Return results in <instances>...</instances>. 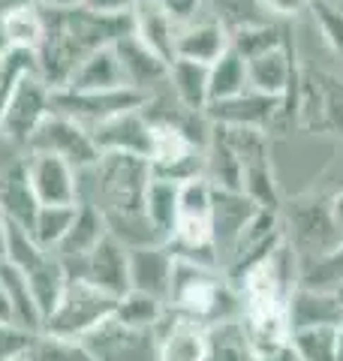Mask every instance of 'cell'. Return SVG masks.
I'll use <instances>...</instances> for the list:
<instances>
[{"instance_id": "cell-1", "label": "cell", "mask_w": 343, "mask_h": 361, "mask_svg": "<svg viewBox=\"0 0 343 361\" xmlns=\"http://www.w3.org/2000/svg\"><path fill=\"white\" fill-rule=\"evenodd\" d=\"M169 310H175L190 322H199L202 329H214L220 322L238 319L241 295L229 283L223 268L190 262V259H175Z\"/></svg>"}, {"instance_id": "cell-2", "label": "cell", "mask_w": 343, "mask_h": 361, "mask_svg": "<svg viewBox=\"0 0 343 361\" xmlns=\"http://www.w3.org/2000/svg\"><path fill=\"white\" fill-rule=\"evenodd\" d=\"M151 163L136 154H100V160L78 172V202H90L102 217L145 211V190L151 184Z\"/></svg>"}, {"instance_id": "cell-3", "label": "cell", "mask_w": 343, "mask_h": 361, "mask_svg": "<svg viewBox=\"0 0 343 361\" xmlns=\"http://www.w3.org/2000/svg\"><path fill=\"white\" fill-rule=\"evenodd\" d=\"M118 307V298L112 292L94 286L90 280L70 277L61 301L52 310V316L45 319L42 331L66 337V341H82L94 329H100L102 322H109Z\"/></svg>"}, {"instance_id": "cell-4", "label": "cell", "mask_w": 343, "mask_h": 361, "mask_svg": "<svg viewBox=\"0 0 343 361\" xmlns=\"http://www.w3.org/2000/svg\"><path fill=\"white\" fill-rule=\"evenodd\" d=\"M148 99L142 90L133 87H112V90H52V111H61V115L78 121L82 127L94 130L100 123H106L118 115H127V111L145 109Z\"/></svg>"}, {"instance_id": "cell-5", "label": "cell", "mask_w": 343, "mask_h": 361, "mask_svg": "<svg viewBox=\"0 0 343 361\" xmlns=\"http://www.w3.org/2000/svg\"><path fill=\"white\" fill-rule=\"evenodd\" d=\"M28 151L61 157V160L70 163L76 172H85V169H90L100 160V151L94 145L90 130L82 127L78 121L61 115V111H52V115L40 123V130L33 133Z\"/></svg>"}, {"instance_id": "cell-6", "label": "cell", "mask_w": 343, "mask_h": 361, "mask_svg": "<svg viewBox=\"0 0 343 361\" xmlns=\"http://www.w3.org/2000/svg\"><path fill=\"white\" fill-rule=\"evenodd\" d=\"M49 115H52V87L33 70L21 78L13 90V97H9L4 123H0V135L21 145V148H28L33 133L40 130V123Z\"/></svg>"}, {"instance_id": "cell-7", "label": "cell", "mask_w": 343, "mask_h": 361, "mask_svg": "<svg viewBox=\"0 0 343 361\" xmlns=\"http://www.w3.org/2000/svg\"><path fill=\"white\" fill-rule=\"evenodd\" d=\"M78 343L90 361H157L154 329H133V325L118 322L114 316Z\"/></svg>"}, {"instance_id": "cell-8", "label": "cell", "mask_w": 343, "mask_h": 361, "mask_svg": "<svg viewBox=\"0 0 343 361\" xmlns=\"http://www.w3.org/2000/svg\"><path fill=\"white\" fill-rule=\"evenodd\" d=\"M259 205L247 193L238 190H214L211 202V232H214V256L217 265L226 268V262L235 253L238 238L244 235L250 220L256 217Z\"/></svg>"}, {"instance_id": "cell-9", "label": "cell", "mask_w": 343, "mask_h": 361, "mask_svg": "<svg viewBox=\"0 0 343 361\" xmlns=\"http://www.w3.org/2000/svg\"><path fill=\"white\" fill-rule=\"evenodd\" d=\"M66 274L90 280L94 286L112 292L114 298H121L130 292V250L114 241L112 235H106L85 259L66 265Z\"/></svg>"}, {"instance_id": "cell-10", "label": "cell", "mask_w": 343, "mask_h": 361, "mask_svg": "<svg viewBox=\"0 0 343 361\" xmlns=\"http://www.w3.org/2000/svg\"><path fill=\"white\" fill-rule=\"evenodd\" d=\"M28 180L40 205H78V172L52 154L28 151Z\"/></svg>"}, {"instance_id": "cell-11", "label": "cell", "mask_w": 343, "mask_h": 361, "mask_svg": "<svg viewBox=\"0 0 343 361\" xmlns=\"http://www.w3.org/2000/svg\"><path fill=\"white\" fill-rule=\"evenodd\" d=\"M114 54H118V63H121L127 87L142 90L145 97H154L160 87H166L169 63L148 49L136 33H127V37H121L114 42Z\"/></svg>"}, {"instance_id": "cell-12", "label": "cell", "mask_w": 343, "mask_h": 361, "mask_svg": "<svg viewBox=\"0 0 343 361\" xmlns=\"http://www.w3.org/2000/svg\"><path fill=\"white\" fill-rule=\"evenodd\" d=\"M94 145L100 154H136V157H151V121H148L145 109L118 115L100 127L90 130Z\"/></svg>"}, {"instance_id": "cell-13", "label": "cell", "mask_w": 343, "mask_h": 361, "mask_svg": "<svg viewBox=\"0 0 343 361\" xmlns=\"http://www.w3.org/2000/svg\"><path fill=\"white\" fill-rule=\"evenodd\" d=\"M157 361H202L208 349V329L199 322H190L175 310L157 322Z\"/></svg>"}, {"instance_id": "cell-14", "label": "cell", "mask_w": 343, "mask_h": 361, "mask_svg": "<svg viewBox=\"0 0 343 361\" xmlns=\"http://www.w3.org/2000/svg\"><path fill=\"white\" fill-rule=\"evenodd\" d=\"M343 325V298L340 292L301 286L289 298V334L301 329H340Z\"/></svg>"}, {"instance_id": "cell-15", "label": "cell", "mask_w": 343, "mask_h": 361, "mask_svg": "<svg viewBox=\"0 0 343 361\" xmlns=\"http://www.w3.org/2000/svg\"><path fill=\"white\" fill-rule=\"evenodd\" d=\"M172 274H175V256H172L166 244L130 250V289L133 292H142V295H151L157 301L169 304Z\"/></svg>"}, {"instance_id": "cell-16", "label": "cell", "mask_w": 343, "mask_h": 361, "mask_svg": "<svg viewBox=\"0 0 343 361\" xmlns=\"http://www.w3.org/2000/svg\"><path fill=\"white\" fill-rule=\"evenodd\" d=\"M247 82H250V90L265 94V97L292 94V85L299 82V75H295L289 39H286L283 45H274V49H268V51L247 58Z\"/></svg>"}, {"instance_id": "cell-17", "label": "cell", "mask_w": 343, "mask_h": 361, "mask_svg": "<svg viewBox=\"0 0 343 361\" xmlns=\"http://www.w3.org/2000/svg\"><path fill=\"white\" fill-rule=\"evenodd\" d=\"M40 202L33 196V187L28 180V163L25 157H16L13 163L0 166V214L16 223L30 229L33 217H37Z\"/></svg>"}, {"instance_id": "cell-18", "label": "cell", "mask_w": 343, "mask_h": 361, "mask_svg": "<svg viewBox=\"0 0 343 361\" xmlns=\"http://www.w3.org/2000/svg\"><path fill=\"white\" fill-rule=\"evenodd\" d=\"M229 45L232 42H229V33L220 21H214L211 16H205V18L199 16L196 21H190V25H181L178 42H175V58L211 66Z\"/></svg>"}, {"instance_id": "cell-19", "label": "cell", "mask_w": 343, "mask_h": 361, "mask_svg": "<svg viewBox=\"0 0 343 361\" xmlns=\"http://www.w3.org/2000/svg\"><path fill=\"white\" fill-rule=\"evenodd\" d=\"M178 30H181V25H175V21H172L163 9L154 4V0H139V4H136V9H133V33L154 54H160L166 63L175 61Z\"/></svg>"}, {"instance_id": "cell-20", "label": "cell", "mask_w": 343, "mask_h": 361, "mask_svg": "<svg viewBox=\"0 0 343 361\" xmlns=\"http://www.w3.org/2000/svg\"><path fill=\"white\" fill-rule=\"evenodd\" d=\"M109 229H106V220H102L100 208H94L90 202H78L76 205V220L70 226V232L64 235V241L57 244L54 256L61 259L64 265H73L78 259H85L94 247L106 238Z\"/></svg>"}, {"instance_id": "cell-21", "label": "cell", "mask_w": 343, "mask_h": 361, "mask_svg": "<svg viewBox=\"0 0 343 361\" xmlns=\"http://www.w3.org/2000/svg\"><path fill=\"white\" fill-rule=\"evenodd\" d=\"M208 75H211V66L196 63V61H184V58H175L169 63V94L178 106H184L187 111H196V115H205V109L211 103V94H208Z\"/></svg>"}, {"instance_id": "cell-22", "label": "cell", "mask_w": 343, "mask_h": 361, "mask_svg": "<svg viewBox=\"0 0 343 361\" xmlns=\"http://www.w3.org/2000/svg\"><path fill=\"white\" fill-rule=\"evenodd\" d=\"M0 289H4V298L9 304V319H13L18 329L28 331H42V313L33 301L30 283L25 277V271L16 268L13 262H0Z\"/></svg>"}, {"instance_id": "cell-23", "label": "cell", "mask_w": 343, "mask_h": 361, "mask_svg": "<svg viewBox=\"0 0 343 361\" xmlns=\"http://www.w3.org/2000/svg\"><path fill=\"white\" fill-rule=\"evenodd\" d=\"M70 90H112V87H127L118 63V54H114V45L90 51L88 58H82V63L76 66V73L66 82Z\"/></svg>"}, {"instance_id": "cell-24", "label": "cell", "mask_w": 343, "mask_h": 361, "mask_svg": "<svg viewBox=\"0 0 343 361\" xmlns=\"http://www.w3.org/2000/svg\"><path fill=\"white\" fill-rule=\"evenodd\" d=\"M178 202H181V184L169 178H151V184L145 190V214L157 235L163 238V244L172 238L178 223Z\"/></svg>"}, {"instance_id": "cell-25", "label": "cell", "mask_w": 343, "mask_h": 361, "mask_svg": "<svg viewBox=\"0 0 343 361\" xmlns=\"http://www.w3.org/2000/svg\"><path fill=\"white\" fill-rule=\"evenodd\" d=\"M244 90H250L247 82V61L238 54L232 45L211 63V75H208V94L211 103H226V99L241 97ZM208 103V106H211Z\"/></svg>"}, {"instance_id": "cell-26", "label": "cell", "mask_w": 343, "mask_h": 361, "mask_svg": "<svg viewBox=\"0 0 343 361\" xmlns=\"http://www.w3.org/2000/svg\"><path fill=\"white\" fill-rule=\"evenodd\" d=\"M202 361H253V343L238 319L208 329V349Z\"/></svg>"}, {"instance_id": "cell-27", "label": "cell", "mask_w": 343, "mask_h": 361, "mask_svg": "<svg viewBox=\"0 0 343 361\" xmlns=\"http://www.w3.org/2000/svg\"><path fill=\"white\" fill-rule=\"evenodd\" d=\"M76 220V205H40L37 217L30 223V235L42 250H57V244L64 241V235L70 232V226Z\"/></svg>"}, {"instance_id": "cell-28", "label": "cell", "mask_w": 343, "mask_h": 361, "mask_svg": "<svg viewBox=\"0 0 343 361\" xmlns=\"http://www.w3.org/2000/svg\"><path fill=\"white\" fill-rule=\"evenodd\" d=\"M4 21V30H6V39L13 49L18 51H37L40 42L45 37V16H42V6L37 9H16V13H6L0 16Z\"/></svg>"}, {"instance_id": "cell-29", "label": "cell", "mask_w": 343, "mask_h": 361, "mask_svg": "<svg viewBox=\"0 0 343 361\" xmlns=\"http://www.w3.org/2000/svg\"><path fill=\"white\" fill-rule=\"evenodd\" d=\"M169 304L157 301L151 295H142V292H127V295L118 298V307H114V319L124 325H133V329H157V322L166 316Z\"/></svg>"}, {"instance_id": "cell-30", "label": "cell", "mask_w": 343, "mask_h": 361, "mask_svg": "<svg viewBox=\"0 0 343 361\" xmlns=\"http://www.w3.org/2000/svg\"><path fill=\"white\" fill-rule=\"evenodd\" d=\"M340 329H301L289 334V343L299 353V361H337Z\"/></svg>"}, {"instance_id": "cell-31", "label": "cell", "mask_w": 343, "mask_h": 361, "mask_svg": "<svg viewBox=\"0 0 343 361\" xmlns=\"http://www.w3.org/2000/svg\"><path fill=\"white\" fill-rule=\"evenodd\" d=\"M28 361H88V355L78 341L40 331L33 337V346L28 349Z\"/></svg>"}, {"instance_id": "cell-32", "label": "cell", "mask_w": 343, "mask_h": 361, "mask_svg": "<svg viewBox=\"0 0 343 361\" xmlns=\"http://www.w3.org/2000/svg\"><path fill=\"white\" fill-rule=\"evenodd\" d=\"M37 70V58L30 51H18L13 49L0 61V123H4V115H6V106H9V97H13L16 85L25 78L28 73Z\"/></svg>"}, {"instance_id": "cell-33", "label": "cell", "mask_w": 343, "mask_h": 361, "mask_svg": "<svg viewBox=\"0 0 343 361\" xmlns=\"http://www.w3.org/2000/svg\"><path fill=\"white\" fill-rule=\"evenodd\" d=\"M40 331L18 329L16 322H0V361H16L33 346V337Z\"/></svg>"}, {"instance_id": "cell-34", "label": "cell", "mask_w": 343, "mask_h": 361, "mask_svg": "<svg viewBox=\"0 0 343 361\" xmlns=\"http://www.w3.org/2000/svg\"><path fill=\"white\" fill-rule=\"evenodd\" d=\"M154 4L163 9L175 25H190V21L199 18L205 0H154Z\"/></svg>"}, {"instance_id": "cell-35", "label": "cell", "mask_w": 343, "mask_h": 361, "mask_svg": "<svg viewBox=\"0 0 343 361\" xmlns=\"http://www.w3.org/2000/svg\"><path fill=\"white\" fill-rule=\"evenodd\" d=\"M139 0H82V6L100 16H130Z\"/></svg>"}, {"instance_id": "cell-36", "label": "cell", "mask_w": 343, "mask_h": 361, "mask_svg": "<svg viewBox=\"0 0 343 361\" xmlns=\"http://www.w3.org/2000/svg\"><path fill=\"white\" fill-rule=\"evenodd\" d=\"M259 4L265 6L268 16H283V18H289V16H299L301 9L311 4V0H259Z\"/></svg>"}, {"instance_id": "cell-37", "label": "cell", "mask_w": 343, "mask_h": 361, "mask_svg": "<svg viewBox=\"0 0 343 361\" xmlns=\"http://www.w3.org/2000/svg\"><path fill=\"white\" fill-rule=\"evenodd\" d=\"M253 361H299V353L292 349V343H280L271 349H256Z\"/></svg>"}, {"instance_id": "cell-38", "label": "cell", "mask_w": 343, "mask_h": 361, "mask_svg": "<svg viewBox=\"0 0 343 361\" xmlns=\"http://www.w3.org/2000/svg\"><path fill=\"white\" fill-rule=\"evenodd\" d=\"M42 6V0H0V16L16 13V9H37Z\"/></svg>"}, {"instance_id": "cell-39", "label": "cell", "mask_w": 343, "mask_h": 361, "mask_svg": "<svg viewBox=\"0 0 343 361\" xmlns=\"http://www.w3.org/2000/svg\"><path fill=\"white\" fill-rule=\"evenodd\" d=\"M328 211H331V220H335V226L343 232V190L328 202Z\"/></svg>"}, {"instance_id": "cell-40", "label": "cell", "mask_w": 343, "mask_h": 361, "mask_svg": "<svg viewBox=\"0 0 343 361\" xmlns=\"http://www.w3.org/2000/svg\"><path fill=\"white\" fill-rule=\"evenodd\" d=\"M6 247H9V220L0 214V262L6 259Z\"/></svg>"}, {"instance_id": "cell-41", "label": "cell", "mask_w": 343, "mask_h": 361, "mask_svg": "<svg viewBox=\"0 0 343 361\" xmlns=\"http://www.w3.org/2000/svg\"><path fill=\"white\" fill-rule=\"evenodd\" d=\"M45 9H76L82 6V0H42Z\"/></svg>"}, {"instance_id": "cell-42", "label": "cell", "mask_w": 343, "mask_h": 361, "mask_svg": "<svg viewBox=\"0 0 343 361\" xmlns=\"http://www.w3.org/2000/svg\"><path fill=\"white\" fill-rule=\"evenodd\" d=\"M9 51H13V45H9V39H6V30H4V21H0V61H4Z\"/></svg>"}, {"instance_id": "cell-43", "label": "cell", "mask_w": 343, "mask_h": 361, "mask_svg": "<svg viewBox=\"0 0 343 361\" xmlns=\"http://www.w3.org/2000/svg\"><path fill=\"white\" fill-rule=\"evenodd\" d=\"M0 322H13V319H9V304L4 298V289H0Z\"/></svg>"}, {"instance_id": "cell-44", "label": "cell", "mask_w": 343, "mask_h": 361, "mask_svg": "<svg viewBox=\"0 0 343 361\" xmlns=\"http://www.w3.org/2000/svg\"><path fill=\"white\" fill-rule=\"evenodd\" d=\"M316 4H325V6H335V9H343V0H316Z\"/></svg>"}, {"instance_id": "cell-45", "label": "cell", "mask_w": 343, "mask_h": 361, "mask_svg": "<svg viewBox=\"0 0 343 361\" xmlns=\"http://www.w3.org/2000/svg\"><path fill=\"white\" fill-rule=\"evenodd\" d=\"M340 13H343V9H340Z\"/></svg>"}]
</instances>
